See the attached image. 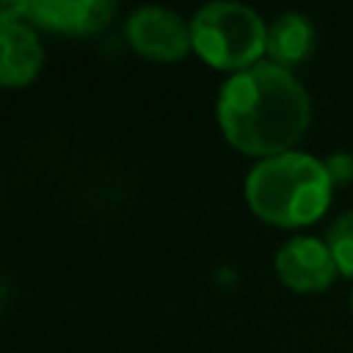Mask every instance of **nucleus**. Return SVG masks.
<instances>
[{
	"instance_id": "obj_8",
	"label": "nucleus",
	"mask_w": 353,
	"mask_h": 353,
	"mask_svg": "<svg viewBox=\"0 0 353 353\" xmlns=\"http://www.w3.org/2000/svg\"><path fill=\"white\" fill-rule=\"evenodd\" d=\"M312 47H314V28L303 14L287 11V14H279L268 25L265 52L270 55L273 63L292 66V63L303 61L312 52Z\"/></svg>"
},
{
	"instance_id": "obj_5",
	"label": "nucleus",
	"mask_w": 353,
	"mask_h": 353,
	"mask_svg": "<svg viewBox=\"0 0 353 353\" xmlns=\"http://www.w3.org/2000/svg\"><path fill=\"white\" fill-rule=\"evenodd\" d=\"M127 39L141 55L154 61H176L193 47L190 22L163 6H141L127 19Z\"/></svg>"
},
{
	"instance_id": "obj_9",
	"label": "nucleus",
	"mask_w": 353,
	"mask_h": 353,
	"mask_svg": "<svg viewBox=\"0 0 353 353\" xmlns=\"http://www.w3.org/2000/svg\"><path fill=\"white\" fill-rule=\"evenodd\" d=\"M328 248L336 268L345 276H353V210L342 212L328 229Z\"/></svg>"
},
{
	"instance_id": "obj_3",
	"label": "nucleus",
	"mask_w": 353,
	"mask_h": 353,
	"mask_svg": "<svg viewBox=\"0 0 353 353\" xmlns=\"http://www.w3.org/2000/svg\"><path fill=\"white\" fill-rule=\"evenodd\" d=\"M190 39L193 50L210 66L243 72L259 63V55L265 52L268 41V28L251 6L212 0L193 14Z\"/></svg>"
},
{
	"instance_id": "obj_7",
	"label": "nucleus",
	"mask_w": 353,
	"mask_h": 353,
	"mask_svg": "<svg viewBox=\"0 0 353 353\" xmlns=\"http://www.w3.org/2000/svg\"><path fill=\"white\" fill-rule=\"evenodd\" d=\"M0 41H3L0 80L6 85H25L28 80H33L44 61V50L36 30L22 19L3 17Z\"/></svg>"
},
{
	"instance_id": "obj_2",
	"label": "nucleus",
	"mask_w": 353,
	"mask_h": 353,
	"mask_svg": "<svg viewBox=\"0 0 353 353\" xmlns=\"http://www.w3.org/2000/svg\"><path fill=\"white\" fill-rule=\"evenodd\" d=\"M334 176L328 163L309 152H281L262 157L245 176L251 210L276 226H301L317 221L331 201Z\"/></svg>"
},
{
	"instance_id": "obj_1",
	"label": "nucleus",
	"mask_w": 353,
	"mask_h": 353,
	"mask_svg": "<svg viewBox=\"0 0 353 353\" xmlns=\"http://www.w3.org/2000/svg\"><path fill=\"white\" fill-rule=\"evenodd\" d=\"M218 124L245 154L273 157L290 152L312 121V99L303 83L273 61L234 72L218 91Z\"/></svg>"
},
{
	"instance_id": "obj_6",
	"label": "nucleus",
	"mask_w": 353,
	"mask_h": 353,
	"mask_svg": "<svg viewBox=\"0 0 353 353\" xmlns=\"http://www.w3.org/2000/svg\"><path fill=\"white\" fill-rule=\"evenodd\" d=\"M276 273L298 292H320L331 284L336 262L328 243L317 237H290L276 251Z\"/></svg>"
},
{
	"instance_id": "obj_4",
	"label": "nucleus",
	"mask_w": 353,
	"mask_h": 353,
	"mask_svg": "<svg viewBox=\"0 0 353 353\" xmlns=\"http://www.w3.org/2000/svg\"><path fill=\"white\" fill-rule=\"evenodd\" d=\"M116 6L108 0H19L3 3V17L33 19L41 28L63 33H94L105 28Z\"/></svg>"
},
{
	"instance_id": "obj_10",
	"label": "nucleus",
	"mask_w": 353,
	"mask_h": 353,
	"mask_svg": "<svg viewBox=\"0 0 353 353\" xmlns=\"http://www.w3.org/2000/svg\"><path fill=\"white\" fill-rule=\"evenodd\" d=\"M350 306H353V292H350Z\"/></svg>"
}]
</instances>
